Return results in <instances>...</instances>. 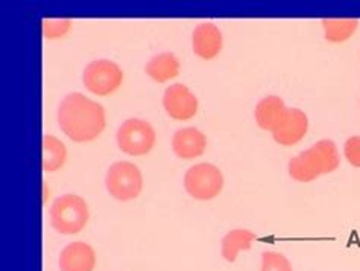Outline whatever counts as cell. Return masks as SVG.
<instances>
[{
	"label": "cell",
	"mask_w": 360,
	"mask_h": 271,
	"mask_svg": "<svg viewBox=\"0 0 360 271\" xmlns=\"http://www.w3.org/2000/svg\"><path fill=\"white\" fill-rule=\"evenodd\" d=\"M56 116L61 132L78 144L91 142L107 127L105 110L82 93H70L65 96Z\"/></svg>",
	"instance_id": "obj_1"
},
{
	"label": "cell",
	"mask_w": 360,
	"mask_h": 271,
	"mask_svg": "<svg viewBox=\"0 0 360 271\" xmlns=\"http://www.w3.org/2000/svg\"><path fill=\"white\" fill-rule=\"evenodd\" d=\"M340 158L333 140H319L314 146L295 156L289 163V175L293 180L309 183L318 177L330 174L339 168Z\"/></svg>",
	"instance_id": "obj_2"
},
{
	"label": "cell",
	"mask_w": 360,
	"mask_h": 271,
	"mask_svg": "<svg viewBox=\"0 0 360 271\" xmlns=\"http://www.w3.org/2000/svg\"><path fill=\"white\" fill-rule=\"evenodd\" d=\"M89 206L79 195L65 194L56 198L51 208L52 227L61 235H77L87 226Z\"/></svg>",
	"instance_id": "obj_3"
},
{
	"label": "cell",
	"mask_w": 360,
	"mask_h": 271,
	"mask_svg": "<svg viewBox=\"0 0 360 271\" xmlns=\"http://www.w3.org/2000/svg\"><path fill=\"white\" fill-rule=\"evenodd\" d=\"M184 188L195 200H213L224 188V175L219 168L212 163H198L186 172Z\"/></svg>",
	"instance_id": "obj_4"
},
{
	"label": "cell",
	"mask_w": 360,
	"mask_h": 271,
	"mask_svg": "<svg viewBox=\"0 0 360 271\" xmlns=\"http://www.w3.org/2000/svg\"><path fill=\"white\" fill-rule=\"evenodd\" d=\"M105 186L112 198L119 201H131L137 198L143 189V175L134 163L116 162L110 166Z\"/></svg>",
	"instance_id": "obj_5"
},
{
	"label": "cell",
	"mask_w": 360,
	"mask_h": 271,
	"mask_svg": "<svg viewBox=\"0 0 360 271\" xmlns=\"http://www.w3.org/2000/svg\"><path fill=\"white\" fill-rule=\"evenodd\" d=\"M117 145L122 153L140 157L150 153L155 145V130L143 119L132 118L123 122L116 134Z\"/></svg>",
	"instance_id": "obj_6"
},
{
	"label": "cell",
	"mask_w": 360,
	"mask_h": 271,
	"mask_svg": "<svg viewBox=\"0 0 360 271\" xmlns=\"http://www.w3.org/2000/svg\"><path fill=\"white\" fill-rule=\"evenodd\" d=\"M82 80L84 86L93 95L108 96L122 86L123 72L115 61L96 60L85 68Z\"/></svg>",
	"instance_id": "obj_7"
},
{
	"label": "cell",
	"mask_w": 360,
	"mask_h": 271,
	"mask_svg": "<svg viewBox=\"0 0 360 271\" xmlns=\"http://www.w3.org/2000/svg\"><path fill=\"white\" fill-rule=\"evenodd\" d=\"M166 113L175 120H188L198 111V99L184 84H172L163 95Z\"/></svg>",
	"instance_id": "obj_8"
},
{
	"label": "cell",
	"mask_w": 360,
	"mask_h": 271,
	"mask_svg": "<svg viewBox=\"0 0 360 271\" xmlns=\"http://www.w3.org/2000/svg\"><path fill=\"white\" fill-rule=\"evenodd\" d=\"M193 52L202 60H213L222 51V34L213 23H201L195 27L192 35Z\"/></svg>",
	"instance_id": "obj_9"
},
{
	"label": "cell",
	"mask_w": 360,
	"mask_h": 271,
	"mask_svg": "<svg viewBox=\"0 0 360 271\" xmlns=\"http://www.w3.org/2000/svg\"><path fill=\"white\" fill-rule=\"evenodd\" d=\"M288 110L289 108L280 96H266L259 102L257 107H255V122H257V125L262 130L274 133L277 132L284 122V119L288 116Z\"/></svg>",
	"instance_id": "obj_10"
},
{
	"label": "cell",
	"mask_w": 360,
	"mask_h": 271,
	"mask_svg": "<svg viewBox=\"0 0 360 271\" xmlns=\"http://www.w3.org/2000/svg\"><path fill=\"white\" fill-rule=\"evenodd\" d=\"M309 130V118L300 108H289L288 116L277 132L272 133L274 140L283 146L298 144Z\"/></svg>",
	"instance_id": "obj_11"
},
{
	"label": "cell",
	"mask_w": 360,
	"mask_h": 271,
	"mask_svg": "<svg viewBox=\"0 0 360 271\" xmlns=\"http://www.w3.org/2000/svg\"><path fill=\"white\" fill-rule=\"evenodd\" d=\"M96 267V253L85 242H72L60 255L61 271H93Z\"/></svg>",
	"instance_id": "obj_12"
},
{
	"label": "cell",
	"mask_w": 360,
	"mask_h": 271,
	"mask_svg": "<svg viewBox=\"0 0 360 271\" xmlns=\"http://www.w3.org/2000/svg\"><path fill=\"white\" fill-rule=\"evenodd\" d=\"M172 148L176 157L192 160L205 153L207 137L198 128H181L174 134Z\"/></svg>",
	"instance_id": "obj_13"
},
{
	"label": "cell",
	"mask_w": 360,
	"mask_h": 271,
	"mask_svg": "<svg viewBox=\"0 0 360 271\" xmlns=\"http://www.w3.org/2000/svg\"><path fill=\"white\" fill-rule=\"evenodd\" d=\"M145 70L148 73V77H150L158 84H163L178 77L179 60L172 52L158 53L148 61Z\"/></svg>",
	"instance_id": "obj_14"
},
{
	"label": "cell",
	"mask_w": 360,
	"mask_h": 271,
	"mask_svg": "<svg viewBox=\"0 0 360 271\" xmlns=\"http://www.w3.org/2000/svg\"><path fill=\"white\" fill-rule=\"evenodd\" d=\"M254 233L246 229H236L226 233L222 239V256L229 263H234L242 251L250 250L255 241Z\"/></svg>",
	"instance_id": "obj_15"
},
{
	"label": "cell",
	"mask_w": 360,
	"mask_h": 271,
	"mask_svg": "<svg viewBox=\"0 0 360 271\" xmlns=\"http://www.w3.org/2000/svg\"><path fill=\"white\" fill-rule=\"evenodd\" d=\"M68 160V148L58 137L47 134L43 137V154L41 166L47 172L58 171Z\"/></svg>",
	"instance_id": "obj_16"
},
{
	"label": "cell",
	"mask_w": 360,
	"mask_h": 271,
	"mask_svg": "<svg viewBox=\"0 0 360 271\" xmlns=\"http://www.w3.org/2000/svg\"><path fill=\"white\" fill-rule=\"evenodd\" d=\"M322 26L326 31V40L330 43H344L356 32L359 22L354 18H327L322 20Z\"/></svg>",
	"instance_id": "obj_17"
},
{
	"label": "cell",
	"mask_w": 360,
	"mask_h": 271,
	"mask_svg": "<svg viewBox=\"0 0 360 271\" xmlns=\"http://www.w3.org/2000/svg\"><path fill=\"white\" fill-rule=\"evenodd\" d=\"M260 271H292L290 260L278 251H264Z\"/></svg>",
	"instance_id": "obj_18"
},
{
	"label": "cell",
	"mask_w": 360,
	"mask_h": 271,
	"mask_svg": "<svg viewBox=\"0 0 360 271\" xmlns=\"http://www.w3.org/2000/svg\"><path fill=\"white\" fill-rule=\"evenodd\" d=\"M70 20H51V18H47L43 22V34L46 39H60L70 31Z\"/></svg>",
	"instance_id": "obj_19"
},
{
	"label": "cell",
	"mask_w": 360,
	"mask_h": 271,
	"mask_svg": "<svg viewBox=\"0 0 360 271\" xmlns=\"http://www.w3.org/2000/svg\"><path fill=\"white\" fill-rule=\"evenodd\" d=\"M347 160L356 168H360V136L349 137L344 145Z\"/></svg>",
	"instance_id": "obj_20"
}]
</instances>
